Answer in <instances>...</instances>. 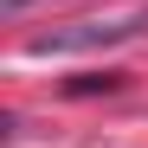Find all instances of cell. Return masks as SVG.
I'll return each mask as SVG.
<instances>
[{"instance_id": "obj_1", "label": "cell", "mask_w": 148, "mask_h": 148, "mask_svg": "<svg viewBox=\"0 0 148 148\" xmlns=\"http://www.w3.org/2000/svg\"><path fill=\"white\" fill-rule=\"evenodd\" d=\"M148 32V0L129 13H110V19H77V26H52V32H39L26 39V52L32 58H64V52H103V45H129Z\"/></svg>"}, {"instance_id": "obj_2", "label": "cell", "mask_w": 148, "mask_h": 148, "mask_svg": "<svg viewBox=\"0 0 148 148\" xmlns=\"http://www.w3.org/2000/svg\"><path fill=\"white\" fill-rule=\"evenodd\" d=\"M64 90H71V97H97V90L110 97V90H122V71H103V77H71Z\"/></svg>"}, {"instance_id": "obj_3", "label": "cell", "mask_w": 148, "mask_h": 148, "mask_svg": "<svg viewBox=\"0 0 148 148\" xmlns=\"http://www.w3.org/2000/svg\"><path fill=\"white\" fill-rule=\"evenodd\" d=\"M0 7H7V13H26V7H32V0H0Z\"/></svg>"}]
</instances>
